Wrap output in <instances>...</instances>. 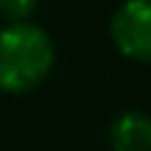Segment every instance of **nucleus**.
I'll use <instances>...</instances> for the list:
<instances>
[{"label":"nucleus","instance_id":"f257e3e1","mask_svg":"<svg viewBox=\"0 0 151 151\" xmlns=\"http://www.w3.org/2000/svg\"><path fill=\"white\" fill-rule=\"evenodd\" d=\"M56 65V45L45 28L25 22H6L0 28V90L9 95L31 92L50 76Z\"/></svg>","mask_w":151,"mask_h":151},{"label":"nucleus","instance_id":"f03ea898","mask_svg":"<svg viewBox=\"0 0 151 151\" xmlns=\"http://www.w3.org/2000/svg\"><path fill=\"white\" fill-rule=\"evenodd\" d=\"M109 34L126 59L151 65V0H123L109 20Z\"/></svg>","mask_w":151,"mask_h":151},{"label":"nucleus","instance_id":"7ed1b4c3","mask_svg":"<svg viewBox=\"0 0 151 151\" xmlns=\"http://www.w3.org/2000/svg\"><path fill=\"white\" fill-rule=\"evenodd\" d=\"M112 151H151V115L140 109L118 115L109 126Z\"/></svg>","mask_w":151,"mask_h":151},{"label":"nucleus","instance_id":"20e7f679","mask_svg":"<svg viewBox=\"0 0 151 151\" xmlns=\"http://www.w3.org/2000/svg\"><path fill=\"white\" fill-rule=\"evenodd\" d=\"M39 0H0V20L3 22H25L37 11Z\"/></svg>","mask_w":151,"mask_h":151}]
</instances>
